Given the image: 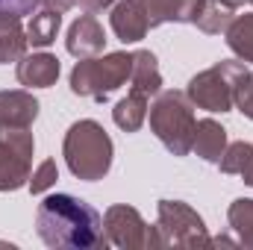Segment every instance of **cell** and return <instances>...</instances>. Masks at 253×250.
Listing matches in <instances>:
<instances>
[{"label":"cell","instance_id":"6da1fadb","mask_svg":"<svg viewBox=\"0 0 253 250\" xmlns=\"http://www.w3.org/2000/svg\"><path fill=\"white\" fill-rule=\"evenodd\" d=\"M36 233L53 250H97L109 245L100 212L74 194H47L39 203Z\"/></svg>","mask_w":253,"mask_h":250},{"label":"cell","instance_id":"7a4b0ae2","mask_svg":"<svg viewBox=\"0 0 253 250\" xmlns=\"http://www.w3.org/2000/svg\"><path fill=\"white\" fill-rule=\"evenodd\" d=\"M62 156L68 162V171L77 180H85V183L103 180L112 168V138L91 118L77 121L65 132Z\"/></svg>","mask_w":253,"mask_h":250},{"label":"cell","instance_id":"3957f363","mask_svg":"<svg viewBox=\"0 0 253 250\" xmlns=\"http://www.w3.org/2000/svg\"><path fill=\"white\" fill-rule=\"evenodd\" d=\"M251 80V71L245 62L236 59H224V62L212 65L200 74H194L189 80L186 97L191 100V106L206 109V112H230L233 100H236V88L242 83Z\"/></svg>","mask_w":253,"mask_h":250},{"label":"cell","instance_id":"277c9868","mask_svg":"<svg viewBox=\"0 0 253 250\" xmlns=\"http://www.w3.org/2000/svg\"><path fill=\"white\" fill-rule=\"evenodd\" d=\"M194 112L191 100L183 91H159L156 103L150 106V129L153 135L174 153V156H189L191 141H194Z\"/></svg>","mask_w":253,"mask_h":250},{"label":"cell","instance_id":"5b68a950","mask_svg":"<svg viewBox=\"0 0 253 250\" xmlns=\"http://www.w3.org/2000/svg\"><path fill=\"white\" fill-rule=\"evenodd\" d=\"M132 74V53H106L103 59H77L71 71V91L91 100H106L115 88H121Z\"/></svg>","mask_w":253,"mask_h":250},{"label":"cell","instance_id":"8992f818","mask_svg":"<svg viewBox=\"0 0 253 250\" xmlns=\"http://www.w3.org/2000/svg\"><path fill=\"white\" fill-rule=\"evenodd\" d=\"M156 230L162 248H209L212 239L206 233L203 218L183 200H159L156 206Z\"/></svg>","mask_w":253,"mask_h":250},{"label":"cell","instance_id":"52a82bcc","mask_svg":"<svg viewBox=\"0 0 253 250\" xmlns=\"http://www.w3.org/2000/svg\"><path fill=\"white\" fill-rule=\"evenodd\" d=\"M103 230H106V239L109 245L115 248H126V250H147V248H162V239H159V230L150 227L138 209L118 203V206H109L106 215H103Z\"/></svg>","mask_w":253,"mask_h":250},{"label":"cell","instance_id":"ba28073f","mask_svg":"<svg viewBox=\"0 0 253 250\" xmlns=\"http://www.w3.org/2000/svg\"><path fill=\"white\" fill-rule=\"evenodd\" d=\"M33 132L0 129V191H18L33 174Z\"/></svg>","mask_w":253,"mask_h":250},{"label":"cell","instance_id":"9c48e42d","mask_svg":"<svg viewBox=\"0 0 253 250\" xmlns=\"http://www.w3.org/2000/svg\"><path fill=\"white\" fill-rule=\"evenodd\" d=\"M109 24H112V33L124 44L141 42L147 36V30H150V18H147V9H144L141 0H118L112 6Z\"/></svg>","mask_w":253,"mask_h":250},{"label":"cell","instance_id":"30bf717a","mask_svg":"<svg viewBox=\"0 0 253 250\" xmlns=\"http://www.w3.org/2000/svg\"><path fill=\"white\" fill-rule=\"evenodd\" d=\"M103 44H106V33H103V27L97 24V18H94L91 12L80 15V18L68 27L65 47H68L71 56H77V59H91V56H97V53L103 50Z\"/></svg>","mask_w":253,"mask_h":250},{"label":"cell","instance_id":"8fae6325","mask_svg":"<svg viewBox=\"0 0 253 250\" xmlns=\"http://www.w3.org/2000/svg\"><path fill=\"white\" fill-rule=\"evenodd\" d=\"M39 118V100L24 91H0V129H30L33 121Z\"/></svg>","mask_w":253,"mask_h":250},{"label":"cell","instance_id":"7c38bea8","mask_svg":"<svg viewBox=\"0 0 253 250\" xmlns=\"http://www.w3.org/2000/svg\"><path fill=\"white\" fill-rule=\"evenodd\" d=\"M18 83L27 88H50L59 80V59L50 53H33L18 59Z\"/></svg>","mask_w":253,"mask_h":250},{"label":"cell","instance_id":"4fadbf2b","mask_svg":"<svg viewBox=\"0 0 253 250\" xmlns=\"http://www.w3.org/2000/svg\"><path fill=\"white\" fill-rule=\"evenodd\" d=\"M191 150L206 159V162H218L227 150V129L218 124L215 118H203L194 124V141H191Z\"/></svg>","mask_w":253,"mask_h":250},{"label":"cell","instance_id":"5bb4252c","mask_svg":"<svg viewBox=\"0 0 253 250\" xmlns=\"http://www.w3.org/2000/svg\"><path fill=\"white\" fill-rule=\"evenodd\" d=\"M129 91H138L144 97H153L162 91V74L156 56L150 50H135L132 53V74H129Z\"/></svg>","mask_w":253,"mask_h":250},{"label":"cell","instance_id":"9a60e30c","mask_svg":"<svg viewBox=\"0 0 253 250\" xmlns=\"http://www.w3.org/2000/svg\"><path fill=\"white\" fill-rule=\"evenodd\" d=\"M150 18V30L162 24H191V15L200 0H141Z\"/></svg>","mask_w":253,"mask_h":250},{"label":"cell","instance_id":"2e32d148","mask_svg":"<svg viewBox=\"0 0 253 250\" xmlns=\"http://www.w3.org/2000/svg\"><path fill=\"white\" fill-rule=\"evenodd\" d=\"M27 50V30L21 27V18L0 12V65L18 62Z\"/></svg>","mask_w":253,"mask_h":250},{"label":"cell","instance_id":"e0dca14e","mask_svg":"<svg viewBox=\"0 0 253 250\" xmlns=\"http://www.w3.org/2000/svg\"><path fill=\"white\" fill-rule=\"evenodd\" d=\"M230 21H233V9L221 6L218 0H200L197 9H194V15H191V24H194L200 33H206V36L227 33Z\"/></svg>","mask_w":253,"mask_h":250},{"label":"cell","instance_id":"ac0fdd59","mask_svg":"<svg viewBox=\"0 0 253 250\" xmlns=\"http://www.w3.org/2000/svg\"><path fill=\"white\" fill-rule=\"evenodd\" d=\"M147 100H150V97H144V94H138V91H129L124 100L115 103V109H112V121L121 126L124 132H135V129H141V124L147 121Z\"/></svg>","mask_w":253,"mask_h":250},{"label":"cell","instance_id":"d6986e66","mask_svg":"<svg viewBox=\"0 0 253 250\" xmlns=\"http://www.w3.org/2000/svg\"><path fill=\"white\" fill-rule=\"evenodd\" d=\"M218 168H221L224 174L242 177L248 186H253V144H248V141H233V144H227L224 156L218 159Z\"/></svg>","mask_w":253,"mask_h":250},{"label":"cell","instance_id":"ffe728a7","mask_svg":"<svg viewBox=\"0 0 253 250\" xmlns=\"http://www.w3.org/2000/svg\"><path fill=\"white\" fill-rule=\"evenodd\" d=\"M59 27H62V15H59V12H50V9L36 12L33 21L27 24V44H33V47H47V44H53Z\"/></svg>","mask_w":253,"mask_h":250},{"label":"cell","instance_id":"44dd1931","mask_svg":"<svg viewBox=\"0 0 253 250\" xmlns=\"http://www.w3.org/2000/svg\"><path fill=\"white\" fill-rule=\"evenodd\" d=\"M227 44L242 62H253V12L251 15H239V18L230 21Z\"/></svg>","mask_w":253,"mask_h":250},{"label":"cell","instance_id":"7402d4cb","mask_svg":"<svg viewBox=\"0 0 253 250\" xmlns=\"http://www.w3.org/2000/svg\"><path fill=\"white\" fill-rule=\"evenodd\" d=\"M227 218H230V227H233V233L239 236V242H242L245 248H253V200L251 197L233 200Z\"/></svg>","mask_w":253,"mask_h":250},{"label":"cell","instance_id":"603a6c76","mask_svg":"<svg viewBox=\"0 0 253 250\" xmlns=\"http://www.w3.org/2000/svg\"><path fill=\"white\" fill-rule=\"evenodd\" d=\"M56 180H59L56 162H53V159H44V162L30 174V191H33V194H44L47 188L56 186Z\"/></svg>","mask_w":253,"mask_h":250},{"label":"cell","instance_id":"cb8c5ba5","mask_svg":"<svg viewBox=\"0 0 253 250\" xmlns=\"http://www.w3.org/2000/svg\"><path fill=\"white\" fill-rule=\"evenodd\" d=\"M233 106H236L245 118H251L253 121V77L236 88V100H233Z\"/></svg>","mask_w":253,"mask_h":250},{"label":"cell","instance_id":"d4e9b609","mask_svg":"<svg viewBox=\"0 0 253 250\" xmlns=\"http://www.w3.org/2000/svg\"><path fill=\"white\" fill-rule=\"evenodd\" d=\"M39 6H42V0H0V12L3 15H15V18L33 15Z\"/></svg>","mask_w":253,"mask_h":250},{"label":"cell","instance_id":"484cf974","mask_svg":"<svg viewBox=\"0 0 253 250\" xmlns=\"http://www.w3.org/2000/svg\"><path fill=\"white\" fill-rule=\"evenodd\" d=\"M77 3H80V0H42V6H44V9L59 12V15H62V12H68V9H74Z\"/></svg>","mask_w":253,"mask_h":250},{"label":"cell","instance_id":"4316f807","mask_svg":"<svg viewBox=\"0 0 253 250\" xmlns=\"http://www.w3.org/2000/svg\"><path fill=\"white\" fill-rule=\"evenodd\" d=\"M80 3L85 6V12H91V15H94V12H103V9L115 6L118 0H80Z\"/></svg>","mask_w":253,"mask_h":250},{"label":"cell","instance_id":"83f0119b","mask_svg":"<svg viewBox=\"0 0 253 250\" xmlns=\"http://www.w3.org/2000/svg\"><path fill=\"white\" fill-rule=\"evenodd\" d=\"M221 6H227V9H239V6H245V3H251V0H218Z\"/></svg>","mask_w":253,"mask_h":250},{"label":"cell","instance_id":"f1b7e54d","mask_svg":"<svg viewBox=\"0 0 253 250\" xmlns=\"http://www.w3.org/2000/svg\"><path fill=\"white\" fill-rule=\"evenodd\" d=\"M251 3H253V0H251Z\"/></svg>","mask_w":253,"mask_h":250}]
</instances>
